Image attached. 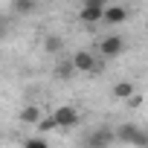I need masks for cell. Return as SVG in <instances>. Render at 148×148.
<instances>
[{"label":"cell","mask_w":148,"mask_h":148,"mask_svg":"<svg viewBox=\"0 0 148 148\" xmlns=\"http://www.w3.org/2000/svg\"><path fill=\"white\" fill-rule=\"evenodd\" d=\"M116 139L131 142V145H136V148H148V131H142L139 125H131V122H125V125L116 128Z\"/></svg>","instance_id":"6da1fadb"},{"label":"cell","mask_w":148,"mask_h":148,"mask_svg":"<svg viewBox=\"0 0 148 148\" xmlns=\"http://www.w3.org/2000/svg\"><path fill=\"white\" fill-rule=\"evenodd\" d=\"M113 139H116V131H110V128H96V131H90V134L84 136V145H87V148H108Z\"/></svg>","instance_id":"7a4b0ae2"},{"label":"cell","mask_w":148,"mask_h":148,"mask_svg":"<svg viewBox=\"0 0 148 148\" xmlns=\"http://www.w3.org/2000/svg\"><path fill=\"white\" fill-rule=\"evenodd\" d=\"M79 18H82L84 23H99V21L105 18V0H84Z\"/></svg>","instance_id":"3957f363"},{"label":"cell","mask_w":148,"mask_h":148,"mask_svg":"<svg viewBox=\"0 0 148 148\" xmlns=\"http://www.w3.org/2000/svg\"><path fill=\"white\" fill-rule=\"evenodd\" d=\"M52 119H55V125L58 128H76L79 125V113L73 110V108H58V110H52Z\"/></svg>","instance_id":"277c9868"},{"label":"cell","mask_w":148,"mask_h":148,"mask_svg":"<svg viewBox=\"0 0 148 148\" xmlns=\"http://www.w3.org/2000/svg\"><path fill=\"white\" fill-rule=\"evenodd\" d=\"M73 64H76V70H84V73H99V61L90 55V52H84V49H79L76 55H73Z\"/></svg>","instance_id":"5b68a950"},{"label":"cell","mask_w":148,"mask_h":148,"mask_svg":"<svg viewBox=\"0 0 148 148\" xmlns=\"http://www.w3.org/2000/svg\"><path fill=\"white\" fill-rule=\"evenodd\" d=\"M102 21L110 23V26H119V23L128 21V9H125V6H105V18H102Z\"/></svg>","instance_id":"8992f818"},{"label":"cell","mask_w":148,"mask_h":148,"mask_svg":"<svg viewBox=\"0 0 148 148\" xmlns=\"http://www.w3.org/2000/svg\"><path fill=\"white\" fill-rule=\"evenodd\" d=\"M122 47H125V44H122V38H119V35H108V38L99 44V49H102V55H105V58L119 55V52H122Z\"/></svg>","instance_id":"52a82bcc"},{"label":"cell","mask_w":148,"mask_h":148,"mask_svg":"<svg viewBox=\"0 0 148 148\" xmlns=\"http://www.w3.org/2000/svg\"><path fill=\"white\" fill-rule=\"evenodd\" d=\"M21 122H26V125H38V122H41V110H38L35 105H26V108L21 110Z\"/></svg>","instance_id":"ba28073f"},{"label":"cell","mask_w":148,"mask_h":148,"mask_svg":"<svg viewBox=\"0 0 148 148\" xmlns=\"http://www.w3.org/2000/svg\"><path fill=\"white\" fill-rule=\"evenodd\" d=\"M136 93V87L131 84V82H119V84H113V96H119V99H131Z\"/></svg>","instance_id":"9c48e42d"},{"label":"cell","mask_w":148,"mask_h":148,"mask_svg":"<svg viewBox=\"0 0 148 148\" xmlns=\"http://www.w3.org/2000/svg\"><path fill=\"white\" fill-rule=\"evenodd\" d=\"M73 73H76V64H73V61H61V64L55 67V76H58V79H70Z\"/></svg>","instance_id":"30bf717a"},{"label":"cell","mask_w":148,"mask_h":148,"mask_svg":"<svg viewBox=\"0 0 148 148\" xmlns=\"http://www.w3.org/2000/svg\"><path fill=\"white\" fill-rule=\"evenodd\" d=\"M18 15H29L32 9H35V0H15V6H12Z\"/></svg>","instance_id":"8fae6325"},{"label":"cell","mask_w":148,"mask_h":148,"mask_svg":"<svg viewBox=\"0 0 148 148\" xmlns=\"http://www.w3.org/2000/svg\"><path fill=\"white\" fill-rule=\"evenodd\" d=\"M44 47H47V52H58V49H61V47H64V41H61V38H55V35H49V38H47V44H44Z\"/></svg>","instance_id":"7c38bea8"},{"label":"cell","mask_w":148,"mask_h":148,"mask_svg":"<svg viewBox=\"0 0 148 148\" xmlns=\"http://www.w3.org/2000/svg\"><path fill=\"white\" fill-rule=\"evenodd\" d=\"M52 128H58V125H55V119H52V116H49V119H44V116H41V122H38V131H52Z\"/></svg>","instance_id":"4fadbf2b"},{"label":"cell","mask_w":148,"mask_h":148,"mask_svg":"<svg viewBox=\"0 0 148 148\" xmlns=\"http://www.w3.org/2000/svg\"><path fill=\"white\" fill-rule=\"evenodd\" d=\"M23 148H49V145H47L44 139H38V136H35V139H29V142H26Z\"/></svg>","instance_id":"5bb4252c"},{"label":"cell","mask_w":148,"mask_h":148,"mask_svg":"<svg viewBox=\"0 0 148 148\" xmlns=\"http://www.w3.org/2000/svg\"><path fill=\"white\" fill-rule=\"evenodd\" d=\"M128 105H131V108H139V105H142V96H139V93H134V96L128 99Z\"/></svg>","instance_id":"9a60e30c"},{"label":"cell","mask_w":148,"mask_h":148,"mask_svg":"<svg viewBox=\"0 0 148 148\" xmlns=\"http://www.w3.org/2000/svg\"><path fill=\"white\" fill-rule=\"evenodd\" d=\"M3 29H6V23H0V35H3Z\"/></svg>","instance_id":"2e32d148"},{"label":"cell","mask_w":148,"mask_h":148,"mask_svg":"<svg viewBox=\"0 0 148 148\" xmlns=\"http://www.w3.org/2000/svg\"><path fill=\"white\" fill-rule=\"evenodd\" d=\"M76 148H87V145H76Z\"/></svg>","instance_id":"e0dca14e"}]
</instances>
